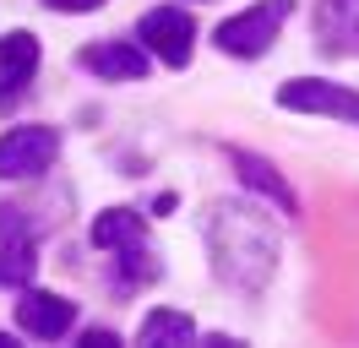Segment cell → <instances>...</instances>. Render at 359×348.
Returning <instances> with one entry per match:
<instances>
[{
	"label": "cell",
	"mask_w": 359,
	"mask_h": 348,
	"mask_svg": "<svg viewBox=\"0 0 359 348\" xmlns=\"http://www.w3.org/2000/svg\"><path fill=\"white\" fill-rule=\"evenodd\" d=\"M82 343H88V348H120V337H114V332H104V326H98V332H88V337H82Z\"/></svg>",
	"instance_id": "obj_16"
},
{
	"label": "cell",
	"mask_w": 359,
	"mask_h": 348,
	"mask_svg": "<svg viewBox=\"0 0 359 348\" xmlns=\"http://www.w3.org/2000/svg\"><path fill=\"white\" fill-rule=\"evenodd\" d=\"M33 272H39V239L27 234L22 207L0 201V283L6 288H27Z\"/></svg>",
	"instance_id": "obj_5"
},
{
	"label": "cell",
	"mask_w": 359,
	"mask_h": 348,
	"mask_svg": "<svg viewBox=\"0 0 359 348\" xmlns=\"http://www.w3.org/2000/svg\"><path fill=\"white\" fill-rule=\"evenodd\" d=\"M229 158H234V169H240V180H245L250 191L272 196V201H278L283 213H294V207H299V201H294V191H289V185H283V174L272 169L267 158H256V152H229Z\"/></svg>",
	"instance_id": "obj_11"
},
{
	"label": "cell",
	"mask_w": 359,
	"mask_h": 348,
	"mask_svg": "<svg viewBox=\"0 0 359 348\" xmlns=\"http://www.w3.org/2000/svg\"><path fill=\"white\" fill-rule=\"evenodd\" d=\"M39 71V39L33 33H6L0 39V109H11L27 93Z\"/></svg>",
	"instance_id": "obj_8"
},
{
	"label": "cell",
	"mask_w": 359,
	"mask_h": 348,
	"mask_svg": "<svg viewBox=\"0 0 359 348\" xmlns=\"http://www.w3.org/2000/svg\"><path fill=\"white\" fill-rule=\"evenodd\" d=\"M136 39H142V49L147 55H158L163 65H185L191 60V49H196V22L185 17L180 6H158V11H147V17L136 22Z\"/></svg>",
	"instance_id": "obj_3"
},
{
	"label": "cell",
	"mask_w": 359,
	"mask_h": 348,
	"mask_svg": "<svg viewBox=\"0 0 359 348\" xmlns=\"http://www.w3.org/2000/svg\"><path fill=\"white\" fill-rule=\"evenodd\" d=\"M49 11H98L104 0H44Z\"/></svg>",
	"instance_id": "obj_15"
},
{
	"label": "cell",
	"mask_w": 359,
	"mask_h": 348,
	"mask_svg": "<svg viewBox=\"0 0 359 348\" xmlns=\"http://www.w3.org/2000/svg\"><path fill=\"white\" fill-rule=\"evenodd\" d=\"M76 65L104 76V82H142L147 76V49L131 39H109V44H88L76 49Z\"/></svg>",
	"instance_id": "obj_7"
},
{
	"label": "cell",
	"mask_w": 359,
	"mask_h": 348,
	"mask_svg": "<svg viewBox=\"0 0 359 348\" xmlns=\"http://www.w3.org/2000/svg\"><path fill=\"white\" fill-rule=\"evenodd\" d=\"M71 321H76V304L60 300V294L27 288L22 300H17V326H22L27 337H60V332H71Z\"/></svg>",
	"instance_id": "obj_9"
},
{
	"label": "cell",
	"mask_w": 359,
	"mask_h": 348,
	"mask_svg": "<svg viewBox=\"0 0 359 348\" xmlns=\"http://www.w3.org/2000/svg\"><path fill=\"white\" fill-rule=\"evenodd\" d=\"M212 250H218V272L240 283V261H250V283H262L272 272V250L278 239L250 207H218L212 218Z\"/></svg>",
	"instance_id": "obj_1"
},
{
	"label": "cell",
	"mask_w": 359,
	"mask_h": 348,
	"mask_svg": "<svg viewBox=\"0 0 359 348\" xmlns=\"http://www.w3.org/2000/svg\"><path fill=\"white\" fill-rule=\"evenodd\" d=\"M196 337V321L185 316V310H153L142 332H136V343L142 348H163V343H191Z\"/></svg>",
	"instance_id": "obj_13"
},
{
	"label": "cell",
	"mask_w": 359,
	"mask_h": 348,
	"mask_svg": "<svg viewBox=\"0 0 359 348\" xmlns=\"http://www.w3.org/2000/svg\"><path fill=\"white\" fill-rule=\"evenodd\" d=\"M88 239L98 250H126V245H136V239H147V234H142V218H136L131 207H109L104 218H93Z\"/></svg>",
	"instance_id": "obj_12"
},
{
	"label": "cell",
	"mask_w": 359,
	"mask_h": 348,
	"mask_svg": "<svg viewBox=\"0 0 359 348\" xmlns=\"http://www.w3.org/2000/svg\"><path fill=\"white\" fill-rule=\"evenodd\" d=\"M6 343H11V337H6V332H0V348H6Z\"/></svg>",
	"instance_id": "obj_17"
},
{
	"label": "cell",
	"mask_w": 359,
	"mask_h": 348,
	"mask_svg": "<svg viewBox=\"0 0 359 348\" xmlns=\"http://www.w3.org/2000/svg\"><path fill=\"white\" fill-rule=\"evenodd\" d=\"M289 0H262V6H250V11H240V17L218 22V49L224 55H240V60H250V55H267L272 39H278V27L289 22Z\"/></svg>",
	"instance_id": "obj_2"
},
{
	"label": "cell",
	"mask_w": 359,
	"mask_h": 348,
	"mask_svg": "<svg viewBox=\"0 0 359 348\" xmlns=\"http://www.w3.org/2000/svg\"><path fill=\"white\" fill-rule=\"evenodd\" d=\"M316 33H321V44L332 55L359 44V0H321L316 6Z\"/></svg>",
	"instance_id": "obj_10"
},
{
	"label": "cell",
	"mask_w": 359,
	"mask_h": 348,
	"mask_svg": "<svg viewBox=\"0 0 359 348\" xmlns=\"http://www.w3.org/2000/svg\"><path fill=\"white\" fill-rule=\"evenodd\" d=\"M158 278V261L147 256V239L126 245V261H120V283H153Z\"/></svg>",
	"instance_id": "obj_14"
},
{
	"label": "cell",
	"mask_w": 359,
	"mask_h": 348,
	"mask_svg": "<svg viewBox=\"0 0 359 348\" xmlns=\"http://www.w3.org/2000/svg\"><path fill=\"white\" fill-rule=\"evenodd\" d=\"M278 104L283 109H305V114H337V120H354L359 126V93L337 82H316V76H299V82L278 87Z\"/></svg>",
	"instance_id": "obj_6"
},
{
	"label": "cell",
	"mask_w": 359,
	"mask_h": 348,
	"mask_svg": "<svg viewBox=\"0 0 359 348\" xmlns=\"http://www.w3.org/2000/svg\"><path fill=\"white\" fill-rule=\"evenodd\" d=\"M60 158V136L49 126H17L0 136V180H33Z\"/></svg>",
	"instance_id": "obj_4"
}]
</instances>
